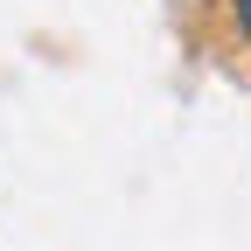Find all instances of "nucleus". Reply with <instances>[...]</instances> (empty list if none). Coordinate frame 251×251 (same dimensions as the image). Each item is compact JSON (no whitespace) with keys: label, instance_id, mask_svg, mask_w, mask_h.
Here are the masks:
<instances>
[{"label":"nucleus","instance_id":"f257e3e1","mask_svg":"<svg viewBox=\"0 0 251 251\" xmlns=\"http://www.w3.org/2000/svg\"><path fill=\"white\" fill-rule=\"evenodd\" d=\"M230 21H237V35H244V49H251V0H230Z\"/></svg>","mask_w":251,"mask_h":251}]
</instances>
